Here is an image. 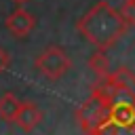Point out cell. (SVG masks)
Listing matches in <instances>:
<instances>
[{
  "label": "cell",
  "mask_w": 135,
  "mask_h": 135,
  "mask_svg": "<svg viewBox=\"0 0 135 135\" xmlns=\"http://www.w3.org/2000/svg\"><path fill=\"white\" fill-rule=\"evenodd\" d=\"M86 65H89V70H93V74L97 78H103V76H108L112 72L110 57L105 55L103 49H95V53H91V57L86 59Z\"/></svg>",
  "instance_id": "cell-6"
},
{
  "label": "cell",
  "mask_w": 135,
  "mask_h": 135,
  "mask_svg": "<svg viewBox=\"0 0 135 135\" xmlns=\"http://www.w3.org/2000/svg\"><path fill=\"white\" fill-rule=\"evenodd\" d=\"M120 19L124 21L127 27H135V0H124L118 8Z\"/></svg>",
  "instance_id": "cell-8"
},
{
  "label": "cell",
  "mask_w": 135,
  "mask_h": 135,
  "mask_svg": "<svg viewBox=\"0 0 135 135\" xmlns=\"http://www.w3.org/2000/svg\"><path fill=\"white\" fill-rule=\"evenodd\" d=\"M19 103H21V99H19L13 91L2 93V95H0V118H2L4 122H13L17 110H19Z\"/></svg>",
  "instance_id": "cell-7"
},
{
  "label": "cell",
  "mask_w": 135,
  "mask_h": 135,
  "mask_svg": "<svg viewBox=\"0 0 135 135\" xmlns=\"http://www.w3.org/2000/svg\"><path fill=\"white\" fill-rule=\"evenodd\" d=\"M76 30L95 49L105 51V49L114 46L129 27L124 25V21L120 19V13L110 2L99 0L76 21Z\"/></svg>",
  "instance_id": "cell-1"
},
{
  "label": "cell",
  "mask_w": 135,
  "mask_h": 135,
  "mask_svg": "<svg viewBox=\"0 0 135 135\" xmlns=\"http://www.w3.org/2000/svg\"><path fill=\"white\" fill-rule=\"evenodd\" d=\"M110 93H105L99 84H93L91 95L76 108V120L84 135H101V131L110 122Z\"/></svg>",
  "instance_id": "cell-2"
},
{
  "label": "cell",
  "mask_w": 135,
  "mask_h": 135,
  "mask_svg": "<svg viewBox=\"0 0 135 135\" xmlns=\"http://www.w3.org/2000/svg\"><path fill=\"white\" fill-rule=\"evenodd\" d=\"M42 122V110L38 108L36 101H21L19 103V110L13 118V124H17L23 133H32L38 124Z\"/></svg>",
  "instance_id": "cell-5"
},
{
  "label": "cell",
  "mask_w": 135,
  "mask_h": 135,
  "mask_svg": "<svg viewBox=\"0 0 135 135\" xmlns=\"http://www.w3.org/2000/svg\"><path fill=\"white\" fill-rule=\"evenodd\" d=\"M4 25L13 34V38H27L36 27V15L23 6H17L13 13H8V17L4 19Z\"/></svg>",
  "instance_id": "cell-4"
},
{
  "label": "cell",
  "mask_w": 135,
  "mask_h": 135,
  "mask_svg": "<svg viewBox=\"0 0 135 135\" xmlns=\"http://www.w3.org/2000/svg\"><path fill=\"white\" fill-rule=\"evenodd\" d=\"M13 2H15L17 6H25V4H27V2H32V0H13Z\"/></svg>",
  "instance_id": "cell-11"
},
{
  "label": "cell",
  "mask_w": 135,
  "mask_h": 135,
  "mask_svg": "<svg viewBox=\"0 0 135 135\" xmlns=\"http://www.w3.org/2000/svg\"><path fill=\"white\" fill-rule=\"evenodd\" d=\"M11 63H13V59H11V53H8L4 46H0V74H4V72L11 68Z\"/></svg>",
  "instance_id": "cell-10"
},
{
  "label": "cell",
  "mask_w": 135,
  "mask_h": 135,
  "mask_svg": "<svg viewBox=\"0 0 135 135\" xmlns=\"http://www.w3.org/2000/svg\"><path fill=\"white\" fill-rule=\"evenodd\" d=\"M101 135H135V127H114V124H108Z\"/></svg>",
  "instance_id": "cell-9"
},
{
  "label": "cell",
  "mask_w": 135,
  "mask_h": 135,
  "mask_svg": "<svg viewBox=\"0 0 135 135\" xmlns=\"http://www.w3.org/2000/svg\"><path fill=\"white\" fill-rule=\"evenodd\" d=\"M34 70L44 76L46 80L55 82L61 80L70 70H72V59L65 53V49L57 46V44H49L46 49H42L36 59H34Z\"/></svg>",
  "instance_id": "cell-3"
}]
</instances>
